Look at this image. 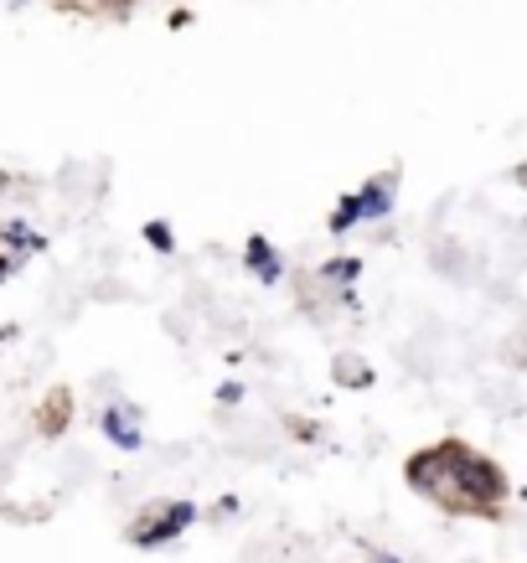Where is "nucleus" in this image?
I'll use <instances>...</instances> for the list:
<instances>
[{
    "mask_svg": "<svg viewBox=\"0 0 527 563\" xmlns=\"http://www.w3.org/2000/svg\"><path fill=\"white\" fill-rule=\"evenodd\" d=\"M440 455H444V471H450V496L465 512H496L512 496L507 471L492 455L471 450L465 440H440Z\"/></svg>",
    "mask_w": 527,
    "mask_h": 563,
    "instance_id": "f257e3e1",
    "label": "nucleus"
},
{
    "mask_svg": "<svg viewBox=\"0 0 527 563\" xmlns=\"http://www.w3.org/2000/svg\"><path fill=\"white\" fill-rule=\"evenodd\" d=\"M191 522H197V501H171V507H161V517H145V522L130 532V543H135V548L176 543Z\"/></svg>",
    "mask_w": 527,
    "mask_h": 563,
    "instance_id": "f03ea898",
    "label": "nucleus"
},
{
    "mask_svg": "<svg viewBox=\"0 0 527 563\" xmlns=\"http://www.w3.org/2000/svg\"><path fill=\"white\" fill-rule=\"evenodd\" d=\"M404 481L414 486L419 496H450V471H444V455H440V444H429V450H414L404 461Z\"/></svg>",
    "mask_w": 527,
    "mask_h": 563,
    "instance_id": "7ed1b4c3",
    "label": "nucleus"
},
{
    "mask_svg": "<svg viewBox=\"0 0 527 563\" xmlns=\"http://www.w3.org/2000/svg\"><path fill=\"white\" fill-rule=\"evenodd\" d=\"M99 424H103V434H109V440L120 444V450H140V444H145L135 404H109V409L99 413Z\"/></svg>",
    "mask_w": 527,
    "mask_h": 563,
    "instance_id": "20e7f679",
    "label": "nucleus"
},
{
    "mask_svg": "<svg viewBox=\"0 0 527 563\" xmlns=\"http://www.w3.org/2000/svg\"><path fill=\"white\" fill-rule=\"evenodd\" d=\"M243 269L254 274L259 285H279L285 279V258L274 254V243L264 233H254V239L243 243Z\"/></svg>",
    "mask_w": 527,
    "mask_h": 563,
    "instance_id": "39448f33",
    "label": "nucleus"
},
{
    "mask_svg": "<svg viewBox=\"0 0 527 563\" xmlns=\"http://www.w3.org/2000/svg\"><path fill=\"white\" fill-rule=\"evenodd\" d=\"M352 197H358L362 222H383L393 212V176H373V181H362Z\"/></svg>",
    "mask_w": 527,
    "mask_h": 563,
    "instance_id": "423d86ee",
    "label": "nucleus"
},
{
    "mask_svg": "<svg viewBox=\"0 0 527 563\" xmlns=\"http://www.w3.org/2000/svg\"><path fill=\"white\" fill-rule=\"evenodd\" d=\"M337 383L341 388H367V383H373V367H367L362 357H352V352H341L337 357Z\"/></svg>",
    "mask_w": 527,
    "mask_h": 563,
    "instance_id": "0eeeda50",
    "label": "nucleus"
},
{
    "mask_svg": "<svg viewBox=\"0 0 527 563\" xmlns=\"http://www.w3.org/2000/svg\"><path fill=\"white\" fill-rule=\"evenodd\" d=\"M321 279H331V285H352V279H362V258H326L321 264Z\"/></svg>",
    "mask_w": 527,
    "mask_h": 563,
    "instance_id": "6e6552de",
    "label": "nucleus"
},
{
    "mask_svg": "<svg viewBox=\"0 0 527 563\" xmlns=\"http://www.w3.org/2000/svg\"><path fill=\"white\" fill-rule=\"evenodd\" d=\"M358 222H362V212H358V197L347 191V197H341V207H337V212H331V233H337V239H341V233H352Z\"/></svg>",
    "mask_w": 527,
    "mask_h": 563,
    "instance_id": "1a4fd4ad",
    "label": "nucleus"
},
{
    "mask_svg": "<svg viewBox=\"0 0 527 563\" xmlns=\"http://www.w3.org/2000/svg\"><path fill=\"white\" fill-rule=\"evenodd\" d=\"M145 243H151L155 254H176V233H171V222H161V218L145 222Z\"/></svg>",
    "mask_w": 527,
    "mask_h": 563,
    "instance_id": "9d476101",
    "label": "nucleus"
},
{
    "mask_svg": "<svg viewBox=\"0 0 527 563\" xmlns=\"http://www.w3.org/2000/svg\"><path fill=\"white\" fill-rule=\"evenodd\" d=\"M218 404H243V383H233V377L218 383Z\"/></svg>",
    "mask_w": 527,
    "mask_h": 563,
    "instance_id": "9b49d317",
    "label": "nucleus"
}]
</instances>
